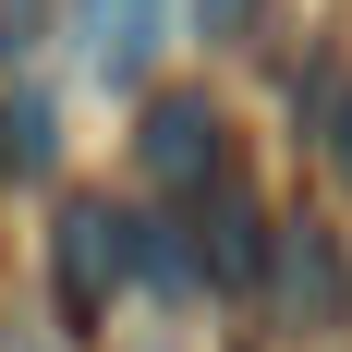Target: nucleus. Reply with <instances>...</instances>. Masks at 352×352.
<instances>
[{"instance_id": "nucleus-1", "label": "nucleus", "mask_w": 352, "mask_h": 352, "mask_svg": "<svg viewBox=\"0 0 352 352\" xmlns=\"http://www.w3.org/2000/svg\"><path fill=\"white\" fill-rule=\"evenodd\" d=\"M73 49L98 85H146L170 49V0H73Z\"/></svg>"}, {"instance_id": "nucleus-2", "label": "nucleus", "mask_w": 352, "mask_h": 352, "mask_svg": "<svg viewBox=\"0 0 352 352\" xmlns=\"http://www.w3.org/2000/svg\"><path fill=\"white\" fill-rule=\"evenodd\" d=\"M267 292H280V316H304L316 340H328V328H352V267H340V243H328L316 219H292V231H280Z\"/></svg>"}, {"instance_id": "nucleus-3", "label": "nucleus", "mask_w": 352, "mask_h": 352, "mask_svg": "<svg viewBox=\"0 0 352 352\" xmlns=\"http://www.w3.org/2000/svg\"><path fill=\"white\" fill-rule=\"evenodd\" d=\"M207 170H231V146H219V109H207V98H158V109H146V182H170V195H207Z\"/></svg>"}, {"instance_id": "nucleus-4", "label": "nucleus", "mask_w": 352, "mask_h": 352, "mask_svg": "<svg viewBox=\"0 0 352 352\" xmlns=\"http://www.w3.org/2000/svg\"><path fill=\"white\" fill-rule=\"evenodd\" d=\"M109 292H122V219H109V207H73L61 219V304H73V316H109Z\"/></svg>"}, {"instance_id": "nucleus-5", "label": "nucleus", "mask_w": 352, "mask_h": 352, "mask_svg": "<svg viewBox=\"0 0 352 352\" xmlns=\"http://www.w3.org/2000/svg\"><path fill=\"white\" fill-rule=\"evenodd\" d=\"M61 158V122H49V98H0V170H49Z\"/></svg>"}, {"instance_id": "nucleus-6", "label": "nucleus", "mask_w": 352, "mask_h": 352, "mask_svg": "<svg viewBox=\"0 0 352 352\" xmlns=\"http://www.w3.org/2000/svg\"><path fill=\"white\" fill-rule=\"evenodd\" d=\"M316 109H328V158H340V170H352V85H328Z\"/></svg>"}, {"instance_id": "nucleus-7", "label": "nucleus", "mask_w": 352, "mask_h": 352, "mask_svg": "<svg viewBox=\"0 0 352 352\" xmlns=\"http://www.w3.org/2000/svg\"><path fill=\"white\" fill-rule=\"evenodd\" d=\"M195 25H207V36H243V25H255V0H195Z\"/></svg>"}]
</instances>
